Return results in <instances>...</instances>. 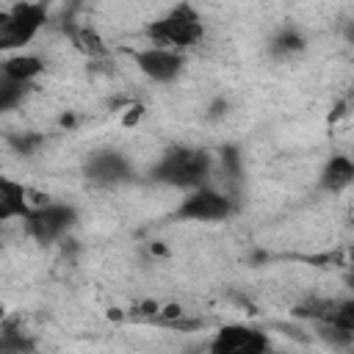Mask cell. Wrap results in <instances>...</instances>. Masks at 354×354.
Segmentation results:
<instances>
[{"mask_svg": "<svg viewBox=\"0 0 354 354\" xmlns=\"http://www.w3.org/2000/svg\"><path fill=\"white\" fill-rule=\"evenodd\" d=\"M354 185V155H332L318 171V188L326 194H340Z\"/></svg>", "mask_w": 354, "mask_h": 354, "instance_id": "9c48e42d", "label": "cell"}, {"mask_svg": "<svg viewBox=\"0 0 354 354\" xmlns=\"http://www.w3.org/2000/svg\"><path fill=\"white\" fill-rule=\"evenodd\" d=\"M77 224V210L75 205H66V202H47L36 210H30L25 218H22V227L25 232L36 241V243H55L61 241L72 227Z\"/></svg>", "mask_w": 354, "mask_h": 354, "instance_id": "5b68a950", "label": "cell"}, {"mask_svg": "<svg viewBox=\"0 0 354 354\" xmlns=\"http://www.w3.org/2000/svg\"><path fill=\"white\" fill-rule=\"evenodd\" d=\"M207 348L213 354H260L271 348V340L263 329H254L246 324H227L213 332Z\"/></svg>", "mask_w": 354, "mask_h": 354, "instance_id": "52a82bcc", "label": "cell"}, {"mask_svg": "<svg viewBox=\"0 0 354 354\" xmlns=\"http://www.w3.org/2000/svg\"><path fill=\"white\" fill-rule=\"evenodd\" d=\"M271 50L277 53V55H290V53H301L304 50V39L293 30V28H288V30H282L274 41H271Z\"/></svg>", "mask_w": 354, "mask_h": 354, "instance_id": "5bb4252c", "label": "cell"}, {"mask_svg": "<svg viewBox=\"0 0 354 354\" xmlns=\"http://www.w3.org/2000/svg\"><path fill=\"white\" fill-rule=\"evenodd\" d=\"M235 213L232 194L216 188V185H199L188 191L180 205L174 207V218L180 221H224Z\"/></svg>", "mask_w": 354, "mask_h": 354, "instance_id": "277c9868", "label": "cell"}, {"mask_svg": "<svg viewBox=\"0 0 354 354\" xmlns=\"http://www.w3.org/2000/svg\"><path fill=\"white\" fill-rule=\"evenodd\" d=\"M86 180L100 185V188H113L119 183L133 180V163L116 149L94 152L86 160Z\"/></svg>", "mask_w": 354, "mask_h": 354, "instance_id": "ba28073f", "label": "cell"}, {"mask_svg": "<svg viewBox=\"0 0 354 354\" xmlns=\"http://www.w3.org/2000/svg\"><path fill=\"white\" fill-rule=\"evenodd\" d=\"M130 61L136 64V69L152 80V83H171L177 80V75L185 66V55L183 50L174 47H160V44H149L141 50H130Z\"/></svg>", "mask_w": 354, "mask_h": 354, "instance_id": "8992f818", "label": "cell"}, {"mask_svg": "<svg viewBox=\"0 0 354 354\" xmlns=\"http://www.w3.org/2000/svg\"><path fill=\"white\" fill-rule=\"evenodd\" d=\"M47 22V8L44 3H14L0 14V47L19 50L36 39V33Z\"/></svg>", "mask_w": 354, "mask_h": 354, "instance_id": "3957f363", "label": "cell"}, {"mask_svg": "<svg viewBox=\"0 0 354 354\" xmlns=\"http://www.w3.org/2000/svg\"><path fill=\"white\" fill-rule=\"evenodd\" d=\"M30 88H33V86L25 83V80L0 75V111H14V108H19L22 100H25V94H28Z\"/></svg>", "mask_w": 354, "mask_h": 354, "instance_id": "4fadbf2b", "label": "cell"}, {"mask_svg": "<svg viewBox=\"0 0 354 354\" xmlns=\"http://www.w3.org/2000/svg\"><path fill=\"white\" fill-rule=\"evenodd\" d=\"M41 72H44V61L33 53H14V55L3 58V75H8V77L33 83Z\"/></svg>", "mask_w": 354, "mask_h": 354, "instance_id": "8fae6325", "label": "cell"}, {"mask_svg": "<svg viewBox=\"0 0 354 354\" xmlns=\"http://www.w3.org/2000/svg\"><path fill=\"white\" fill-rule=\"evenodd\" d=\"M41 141H44V138H41L39 133H22V136H19V133H11V136H8V144H11L19 155H33V149H36Z\"/></svg>", "mask_w": 354, "mask_h": 354, "instance_id": "9a60e30c", "label": "cell"}, {"mask_svg": "<svg viewBox=\"0 0 354 354\" xmlns=\"http://www.w3.org/2000/svg\"><path fill=\"white\" fill-rule=\"evenodd\" d=\"M149 44H160V47H174V50H185L191 44H196L205 33L202 28V19L199 14L188 6V3H180L174 6L169 14L158 17L155 22H149L144 28Z\"/></svg>", "mask_w": 354, "mask_h": 354, "instance_id": "7a4b0ae2", "label": "cell"}, {"mask_svg": "<svg viewBox=\"0 0 354 354\" xmlns=\"http://www.w3.org/2000/svg\"><path fill=\"white\" fill-rule=\"evenodd\" d=\"M69 39H72L75 50L86 53L88 58H102V55L108 53L102 36H100L94 28H88V25H83V28H72V30H69Z\"/></svg>", "mask_w": 354, "mask_h": 354, "instance_id": "7c38bea8", "label": "cell"}, {"mask_svg": "<svg viewBox=\"0 0 354 354\" xmlns=\"http://www.w3.org/2000/svg\"><path fill=\"white\" fill-rule=\"evenodd\" d=\"M213 155L205 149H191V147H174L163 152L152 169L149 180L166 188H180V191H194L199 185H210L213 180Z\"/></svg>", "mask_w": 354, "mask_h": 354, "instance_id": "6da1fadb", "label": "cell"}, {"mask_svg": "<svg viewBox=\"0 0 354 354\" xmlns=\"http://www.w3.org/2000/svg\"><path fill=\"white\" fill-rule=\"evenodd\" d=\"M30 213L28 205V185L3 177L0 180V221H11V218H25Z\"/></svg>", "mask_w": 354, "mask_h": 354, "instance_id": "30bf717a", "label": "cell"}]
</instances>
